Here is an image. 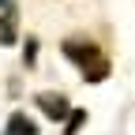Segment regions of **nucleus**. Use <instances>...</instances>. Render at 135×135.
Instances as JSON below:
<instances>
[{"label": "nucleus", "instance_id": "1", "mask_svg": "<svg viewBox=\"0 0 135 135\" xmlns=\"http://www.w3.org/2000/svg\"><path fill=\"white\" fill-rule=\"evenodd\" d=\"M64 60H71L86 83H105L109 79V56L101 53L98 41H86V38H68L64 45Z\"/></svg>", "mask_w": 135, "mask_h": 135}, {"label": "nucleus", "instance_id": "2", "mask_svg": "<svg viewBox=\"0 0 135 135\" xmlns=\"http://www.w3.org/2000/svg\"><path fill=\"white\" fill-rule=\"evenodd\" d=\"M38 109L49 116V120H68L71 116V101H68V94H56V90H41L38 98Z\"/></svg>", "mask_w": 135, "mask_h": 135}, {"label": "nucleus", "instance_id": "4", "mask_svg": "<svg viewBox=\"0 0 135 135\" xmlns=\"http://www.w3.org/2000/svg\"><path fill=\"white\" fill-rule=\"evenodd\" d=\"M0 135H38V124H34V120H30L26 113H11Z\"/></svg>", "mask_w": 135, "mask_h": 135}, {"label": "nucleus", "instance_id": "6", "mask_svg": "<svg viewBox=\"0 0 135 135\" xmlns=\"http://www.w3.org/2000/svg\"><path fill=\"white\" fill-rule=\"evenodd\" d=\"M38 49H41L38 38H26V41H23V64H26V68H34V60H38Z\"/></svg>", "mask_w": 135, "mask_h": 135}, {"label": "nucleus", "instance_id": "3", "mask_svg": "<svg viewBox=\"0 0 135 135\" xmlns=\"http://www.w3.org/2000/svg\"><path fill=\"white\" fill-rule=\"evenodd\" d=\"M19 15H15V4L0 8V45H15V38H19Z\"/></svg>", "mask_w": 135, "mask_h": 135}, {"label": "nucleus", "instance_id": "5", "mask_svg": "<svg viewBox=\"0 0 135 135\" xmlns=\"http://www.w3.org/2000/svg\"><path fill=\"white\" fill-rule=\"evenodd\" d=\"M64 124H68V128H64V135H75L83 124H86V109H71V116H68Z\"/></svg>", "mask_w": 135, "mask_h": 135}]
</instances>
